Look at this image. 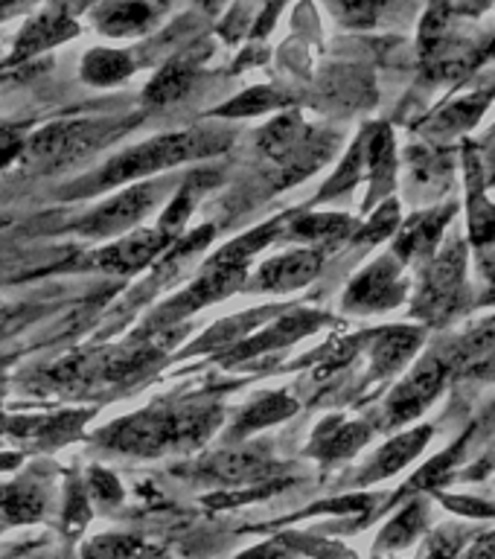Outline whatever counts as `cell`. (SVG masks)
<instances>
[{
  "label": "cell",
  "mask_w": 495,
  "mask_h": 559,
  "mask_svg": "<svg viewBox=\"0 0 495 559\" xmlns=\"http://www.w3.org/2000/svg\"><path fill=\"white\" fill-rule=\"evenodd\" d=\"M222 423V411L210 405L175 408V405H155L131 417H122L105 426L96 440L103 449L131 457H157L166 452L196 449L208 440Z\"/></svg>",
  "instance_id": "cell-1"
},
{
  "label": "cell",
  "mask_w": 495,
  "mask_h": 559,
  "mask_svg": "<svg viewBox=\"0 0 495 559\" xmlns=\"http://www.w3.org/2000/svg\"><path fill=\"white\" fill-rule=\"evenodd\" d=\"M231 146V134L216 129H190V131H173V134H161L152 138L140 146H131L111 157L99 173L87 175L68 195H94V192L122 187V183L149 178V175L161 173V169H173L187 160H201V157H213Z\"/></svg>",
  "instance_id": "cell-2"
},
{
  "label": "cell",
  "mask_w": 495,
  "mask_h": 559,
  "mask_svg": "<svg viewBox=\"0 0 495 559\" xmlns=\"http://www.w3.org/2000/svg\"><path fill=\"white\" fill-rule=\"evenodd\" d=\"M122 131L120 122L111 120H61L44 126L38 134L26 140L24 155L33 164L68 166L79 157L91 155L94 148L105 146L108 140Z\"/></svg>",
  "instance_id": "cell-3"
},
{
  "label": "cell",
  "mask_w": 495,
  "mask_h": 559,
  "mask_svg": "<svg viewBox=\"0 0 495 559\" xmlns=\"http://www.w3.org/2000/svg\"><path fill=\"white\" fill-rule=\"evenodd\" d=\"M245 277H248V269L204 262L199 280H196L190 288H184L181 295H175L173 300H166V304L149 318V326H152V330H164V326H173V323L184 321L187 314L199 312V309H204L208 304L225 300V297H231L234 292L245 288Z\"/></svg>",
  "instance_id": "cell-4"
},
{
  "label": "cell",
  "mask_w": 495,
  "mask_h": 559,
  "mask_svg": "<svg viewBox=\"0 0 495 559\" xmlns=\"http://www.w3.org/2000/svg\"><path fill=\"white\" fill-rule=\"evenodd\" d=\"M161 190H164V183H138V187H129L120 195H114L105 204H99L94 213L79 218L73 230L79 236H87V239H108V236L126 234V230L138 225L140 218L146 216L149 210L155 207Z\"/></svg>",
  "instance_id": "cell-5"
},
{
  "label": "cell",
  "mask_w": 495,
  "mask_h": 559,
  "mask_svg": "<svg viewBox=\"0 0 495 559\" xmlns=\"http://www.w3.org/2000/svg\"><path fill=\"white\" fill-rule=\"evenodd\" d=\"M463 269H467L463 245L449 242L446 251L428 265L426 283H423L417 300V314H423L428 321H444L452 312H458L463 300Z\"/></svg>",
  "instance_id": "cell-6"
},
{
  "label": "cell",
  "mask_w": 495,
  "mask_h": 559,
  "mask_svg": "<svg viewBox=\"0 0 495 559\" xmlns=\"http://www.w3.org/2000/svg\"><path fill=\"white\" fill-rule=\"evenodd\" d=\"M446 376H449V365H446L444 358H423L414 367V373L393 388L391 400L385 405V426L397 428L402 423L417 419L437 400V393L444 391Z\"/></svg>",
  "instance_id": "cell-7"
},
{
  "label": "cell",
  "mask_w": 495,
  "mask_h": 559,
  "mask_svg": "<svg viewBox=\"0 0 495 559\" xmlns=\"http://www.w3.org/2000/svg\"><path fill=\"white\" fill-rule=\"evenodd\" d=\"M402 262L397 257H382L376 260L374 265H367L362 274H358L350 288L344 292V309L347 312H382V309H393V306L402 304L405 297V283H402L400 274Z\"/></svg>",
  "instance_id": "cell-8"
},
{
  "label": "cell",
  "mask_w": 495,
  "mask_h": 559,
  "mask_svg": "<svg viewBox=\"0 0 495 559\" xmlns=\"http://www.w3.org/2000/svg\"><path fill=\"white\" fill-rule=\"evenodd\" d=\"M173 242L175 239L161 230H138V234L120 236L117 242L105 245L103 251L91 253V257H94V269L122 277V274H134V271L152 265L161 253L169 251Z\"/></svg>",
  "instance_id": "cell-9"
},
{
  "label": "cell",
  "mask_w": 495,
  "mask_h": 559,
  "mask_svg": "<svg viewBox=\"0 0 495 559\" xmlns=\"http://www.w3.org/2000/svg\"><path fill=\"white\" fill-rule=\"evenodd\" d=\"M199 475L219 484H260L278 475V463L271 461L269 449L260 445H236L199 463Z\"/></svg>",
  "instance_id": "cell-10"
},
{
  "label": "cell",
  "mask_w": 495,
  "mask_h": 559,
  "mask_svg": "<svg viewBox=\"0 0 495 559\" xmlns=\"http://www.w3.org/2000/svg\"><path fill=\"white\" fill-rule=\"evenodd\" d=\"M323 265L321 251H292L274 260L262 262L260 271L254 274L251 283H245L248 292H262V295H286L295 288H304L318 277Z\"/></svg>",
  "instance_id": "cell-11"
},
{
  "label": "cell",
  "mask_w": 495,
  "mask_h": 559,
  "mask_svg": "<svg viewBox=\"0 0 495 559\" xmlns=\"http://www.w3.org/2000/svg\"><path fill=\"white\" fill-rule=\"evenodd\" d=\"M330 318L321 312H313V309H295V312L283 314L278 323H271L269 330L254 335V338H245L243 344H236L234 353H227L225 361L234 365V361H245V358L260 356V353H269V349H283L288 344H295L297 338H304L313 330H318L321 323H327Z\"/></svg>",
  "instance_id": "cell-12"
},
{
  "label": "cell",
  "mask_w": 495,
  "mask_h": 559,
  "mask_svg": "<svg viewBox=\"0 0 495 559\" xmlns=\"http://www.w3.org/2000/svg\"><path fill=\"white\" fill-rule=\"evenodd\" d=\"M79 33L76 17L70 12V0H61L56 7H50L47 12L35 17L33 24L26 26L21 38L15 44V52H12V59L9 61H24L35 52L47 50V47H56V44L68 41L73 35Z\"/></svg>",
  "instance_id": "cell-13"
},
{
  "label": "cell",
  "mask_w": 495,
  "mask_h": 559,
  "mask_svg": "<svg viewBox=\"0 0 495 559\" xmlns=\"http://www.w3.org/2000/svg\"><path fill=\"white\" fill-rule=\"evenodd\" d=\"M455 213V204H446V207H435L420 213L402 227V234L397 236V245H393V257L400 262L420 260V257H432L437 239L444 234V227L449 225V218Z\"/></svg>",
  "instance_id": "cell-14"
},
{
  "label": "cell",
  "mask_w": 495,
  "mask_h": 559,
  "mask_svg": "<svg viewBox=\"0 0 495 559\" xmlns=\"http://www.w3.org/2000/svg\"><path fill=\"white\" fill-rule=\"evenodd\" d=\"M428 437H432V426L411 428L405 435L393 437L391 443H385L382 449H379L374 463L362 472L358 484H374V480H382L388 478V475H393V472H400L405 463L414 461V457L426 449Z\"/></svg>",
  "instance_id": "cell-15"
},
{
  "label": "cell",
  "mask_w": 495,
  "mask_h": 559,
  "mask_svg": "<svg viewBox=\"0 0 495 559\" xmlns=\"http://www.w3.org/2000/svg\"><path fill=\"white\" fill-rule=\"evenodd\" d=\"M420 344H423V332H420L417 326H391V330H382L374 338V347H370L374 373H397V370L405 367V361L417 353Z\"/></svg>",
  "instance_id": "cell-16"
},
{
  "label": "cell",
  "mask_w": 495,
  "mask_h": 559,
  "mask_svg": "<svg viewBox=\"0 0 495 559\" xmlns=\"http://www.w3.org/2000/svg\"><path fill=\"white\" fill-rule=\"evenodd\" d=\"M370 428L365 423H341V419H327L313 437V449L309 454L321 457L323 463L339 461V457H350L353 452L362 449Z\"/></svg>",
  "instance_id": "cell-17"
},
{
  "label": "cell",
  "mask_w": 495,
  "mask_h": 559,
  "mask_svg": "<svg viewBox=\"0 0 495 559\" xmlns=\"http://www.w3.org/2000/svg\"><path fill=\"white\" fill-rule=\"evenodd\" d=\"M353 230H356L353 218L341 216V213H304L283 227V234L292 236V239L313 245H335L347 239Z\"/></svg>",
  "instance_id": "cell-18"
},
{
  "label": "cell",
  "mask_w": 495,
  "mask_h": 559,
  "mask_svg": "<svg viewBox=\"0 0 495 559\" xmlns=\"http://www.w3.org/2000/svg\"><path fill=\"white\" fill-rule=\"evenodd\" d=\"M274 309H254V312L234 314V318H225L219 321L216 326H210L204 335H201L196 344L190 347V353H208V349H234L236 344H243L248 335H251L262 321H269Z\"/></svg>",
  "instance_id": "cell-19"
},
{
  "label": "cell",
  "mask_w": 495,
  "mask_h": 559,
  "mask_svg": "<svg viewBox=\"0 0 495 559\" xmlns=\"http://www.w3.org/2000/svg\"><path fill=\"white\" fill-rule=\"evenodd\" d=\"M216 178H219L216 173H192L190 178L184 181L181 190L175 192V199L166 204L164 216H161V227H157V230L169 236V239H178V236L184 234V225H187L192 207H196L201 195L216 183Z\"/></svg>",
  "instance_id": "cell-20"
},
{
  "label": "cell",
  "mask_w": 495,
  "mask_h": 559,
  "mask_svg": "<svg viewBox=\"0 0 495 559\" xmlns=\"http://www.w3.org/2000/svg\"><path fill=\"white\" fill-rule=\"evenodd\" d=\"M155 21V9L146 0H122V3H108L103 7L96 24L111 38H131V35L146 33L149 24Z\"/></svg>",
  "instance_id": "cell-21"
},
{
  "label": "cell",
  "mask_w": 495,
  "mask_h": 559,
  "mask_svg": "<svg viewBox=\"0 0 495 559\" xmlns=\"http://www.w3.org/2000/svg\"><path fill=\"white\" fill-rule=\"evenodd\" d=\"M47 510V496L35 480H17L0 487V513L7 524H33Z\"/></svg>",
  "instance_id": "cell-22"
},
{
  "label": "cell",
  "mask_w": 495,
  "mask_h": 559,
  "mask_svg": "<svg viewBox=\"0 0 495 559\" xmlns=\"http://www.w3.org/2000/svg\"><path fill=\"white\" fill-rule=\"evenodd\" d=\"M286 227V218H274V222H266V225L254 227L248 234H243L234 242H227L225 248H219L208 262H216V265H239V269H248V262L262 251L269 248Z\"/></svg>",
  "instance_id": "cell-23"
},
{
  "label": "cell",
  "mask_w": 495,
  "mask_h": 559,
  "mask_svg": "<svg viewBox=\"0 0 495 559\" xmlns=\"http://www.w3.org/2000/svg\"><path fill=\"white\" fill-rule=\"evenodd\" d=\"M449 181H452L449 157L437 155L435 148L428 146L409 148V183H414L426 195H437L449 187Z\"/></svg>",
  "instance_id": "cell-24"
},
{
  "label": "cell",
  "mask_w": 495,
  "mask_h": 559,
  "mask_svg": "<svg viewBox=\"0 0 495 559\" xmlns=\"http://www.w3.org/2000/svg\"><path fill=\"white\" fill-rule=\"evenodd\" d=\"M131 73H134V61L126 50L96 47V50H87L85 59H82V79L94 87L120 85L122 79H129Z\"/></svg>",
  "instance_id": "cell-25"
},
{
  "label": "cell",
  "mask_w": 495,
  "mask_h": 559,
  "mask_svg": "<svg viewBox=\"0 0 495 559\" xmlns=\"http://www.w3.org/2000/svg\"><path fill=\"white\" fill-rule=\"evenodd\" d=\"M297 411V402L286 393H269V396H262L254 405L243 411V417L234 426V437H245L251 435V431H260V428H269L280 419H288Z\"/></svg>",
  "instance_id": "cell-26"
},
{
  "label": "cell",
  "mask_w": 495,
  "mask_h": 559,
  "mask_svg": "<svg viewBox=\"0 0 495 559\" xmlns=\"http://www.w3.org/2000/svg\"><path fill=\"white\" fill-rule=\"evenodd\" d=\"M82 559H161V554L149 542L138 539V536L105 533V536L85 542Z\"/></svg>",
  "instance_id": "cell-27"
},
{
  "label": "cell",
  "mask_w": 495,
  "mask_h": 559,
  "mask_svg": "<svg viewBox=\"0 0 495 559\" xmlns=\"http://www.w3.org/2000/svg\"><path fill=\"white\" fill-rule=\"evenodd\" d=\"M487 103H490V94L467 96V99H461V103L449 105V108H444V111L437 114L435 120L426 126V131L428 134H435V138H452V134H458V131H467L470 126L479 122V117L484 114Z\"/></svg>",
  "instance_id": "cell-28"
},
{
  "label": "cell",
  "mask_w": 495,
  "mask_h": 559,
  "mask_svg": "<svg viewBox=\"0 0 495 559\" xmlns=\"http://www.w3.org/2000/svg\"><path fill=\"white\" fill-rule=\"evenodd\" d=\"M467 173H470V227L472 239L479 248L495 245V210L490 207L484 195H481V166L475 160H467Z\"/></svg>",
  "instance_id": "cell-29"
},
{
  "label": "cell",
  "mask_w": 495,
  "mask_h": 559,
  "mask_svg": "<svg viewBox=\"0 0 495 559\" xmlns=\"http://www.w3.org/2000/svg\"><path fill=\"white\" fill-rule=\"evenodd\" d=\"M192 82H196V70L190 68V64H178V61H173V64H166L164 70H157V76L149 82L146 87V103L149 105H169L175 103V99H181L187 91L192 87Z\"/></svg>",
  "instance_id": "cell-30"
},
{
  "label": "cell",
  "mask_w": 495,
  "mask_h": 559,
  "mask_svg": "<svg viewBox=\"0 0 495 559\" xmlns=\"http://www.w3.org/2000/svg\"><path fill=\"white\" fill-rule=\"evenodd\" d=\"M423 524H426V504L423 501H411L393 522H388V527H385L379 542H376V550L405 548L423 531Z\"/></svg>",
  "instance_id": "cell-31"
},
{
  "label": "cell",
  "mask_w": 495,
  "mask_h": 559,
  "mask_svg": "<svg viewBox=\"0 0 495 559\" xmlns=\"http://www.w3.org/2000/svg\"><path fill=\"white\" fill-rule=\"evenodd\" d=\"M455 358L467 365L470 370H481V367L495 365V318L487 323H481L479 330H472L467 338L455 347Z\"/></svg>",
  "instance_id": "cell-32"
},
{
  "label": "cell",
  "mask_w": 495,
  "mask_h": 559,
  "mask_svg": "<svg viewBox=\"0 0 495 559\" xmlns=\"http://www.w3.org/2000/svg\"><path fill=\"white\" fill-rule=\"evenodd\" d=\"M327 7L339 24L367 29V26L379 24V17L388 12L391 0H327Z\"/></svg>",
  "instance_id": "cell-33"
},
{
  "label": "cell",
  "mask_w": 495,
  "mask_h": 559,
  "mask_svg": "<svg viewBox=\"0 0 495 559\" xmlns=\"http://www.w3.org/2000/svg\"><path fill=\"white\" fill-rule=\"evenodd\" d=\"M280 105H286V96L271 91V87H251L245 94L234 96L231 103L219 105L216 117H257V114H269Z\"/></svg>",
  "instance_id": "cell-34"
},
{
  "label": "cell",
  "mask_w": 495,
  "mask_h": 559,
  "mask_svg": "<svg viewBox=\"0 0 495 559\" xmlns=\"http://www.w3.org/2000/svg\"><path fill=\"white\" fill-rule=\"evenodd\" d=\"M365 166H367V131L362 134V138H358L356 146L350 148V155L344 157V164L339 166V173L332 175L330 181H327V187L318 192V199H315V201L335 199V195H341V192H347L350 187H353V183L362 178Z\"/></svg>",
  "instance_id": "cell-35"
},
{
  "label": "cell",
  "mask_w": 495,
  "mask_h": 559,
  "mask_svg": "<svg viewBox=\"0 0 495 559\" xmlns=\"http://www.w3.org/2000/svg\"><path fill=\"white\" fill-rule=\"evenodd\" d=\"M397 222H400V204H397V201H385L382 207L376 210V216L370 218L353 239H356L358 245L382 242L385 236H391L393 230H397Z\"/></svg>",
  "instance_id": "cell-36"
},
{
  "label": "cell",
  "mask_w": 495,
  "mask_h": 559,
  "mask_svg": "<svg viewBox=\"0 0 495 559\" xmlns=\"http://www.w3.org/2000/svg\"><path fill=\"white\" fill-rule=\"evenodd\" d=\"M91 519V504H87V489L79 480H70L68 487V504H64V531L73 536L87 524Z\"/></svg>",
  "instance_id": "cell-37"
},
{
  "label": "cell",
  "mask_w": 495,
  "mask_h": 559,
  "mask_svg": "<svg viewBox=\"0 0 495 559\" xmlns=\"http://www.w3.org/2000/svg\"><path fill=\"white\" fill-rule=\"evenodd\" d=\"M87 496L96 498L99 507H114L122 501V487L120 480L114 478L111 472L105 469H91L87 472Z\"/></svg>",
  "instance_id": "cell-38"
},
{
  "label": "cell",
  "mask_w": 495,
  "mask_h": 559,
  "mask_svg": "<svg viewBox=\"0 0 495 559\" xmlns=\"http://www.w3.org/2000/svg\"><path fill=\"white\" fill-rule=\"evenodd\" d=\"M42 318V309L30 304H0V338L12 335L26 323H33Z\"/></svg>",
  "instance_id": "cell-39"
},
{
  "label": "cell",
  "mask_w": 495,
  "mask_h": 559,
  "mask_svg": "<svg viewBox=\"0 0 495 559\" xmlns=\"http://www.w3.org/2000/svg\"><path fill=\"white\" fill-rule=\"evenodd\" d=\"M461 536H455L452 531H440L435 539H432V545H428L426 559H455L458 557V550H461Z\"/></svg>",
  "instance_id": "cell-40"
},
{
  "label": "cell",
  "mask_w": 495,
  "mask_h": 559,
  "mask_svg": "<svg viewBox=\"0 0 495 559\" xmlns=\"http://www.w3.org/2000/svg\"><path fill=\"white\" fill-rule=\"evenodd\" d=\"M26 148V140L17 134V131H9V129H0V169H7L15 157L24 155Z\"/></svg>",
  "instance_id": "cell-41"
},
{
  "label": "cell",
  "mask_w": 495,
  "mask_h": 559,
  "mask_svg": "<svg viewBox=\"0 0 495 559\" xmlns=\"http://www.w3.org/2000/svg\"><path fill=\"white\" fill-rule=\"evenodd\" d=\"M437 9H444L446 15L449 12H461V15H475V12H484L490 7V0H437Z\"/></svg>",
  "instance_id": "cell-42"
},
{
  "label": "cell",
  "mask_w": 495,
  "mask_h": 559,
  "mask_svg": "<svg viewBox=\"0 0 495 559\" xmlns=\"http://www.w3.org/2000/svg\"><path fill=\"white\" fill-rule=\"evenodd\" d=\"M461 559H495V533H484L463 550Z\"/></svg>",
  "instance_id": "cell-43"
},
{
  "label": "cell",
  "mask_w": 495,
  "mask_h": 559,
  "mask_svg": "<svg viewBox=\"0 0 495 559\" xmlns=\"http://www.w3.org/2000/svg\"><path fill=\"white\" fill-rule=\"evenodd\" d=\"M239 559H286V548H283V542H266V545L248 550Z\"/></svg>",
  "instance_id": "cell-44"
},
{
  "label": "cell",
  "mask_w": 495,
  "mask_h": 559,
  "mask_svg": "<svg viewBox=\"0 0 495 559\" xmlns=\"http://www.w3.org/2000/svg\"><path fill=\"white\" fill-rule=\"evenodd\" d=\"M490 169H493V175H490V181L495 183V146L490 148Z\"/></svg>",
  "instance_id": "cell-45"
},
{
  "label": "cell",
  "mask_w": 495,
  "mask_h": 559,
  "mask_svg": "<svg viewBox=\"0 0 495 559\" xmlns=\"http://www.w3.org/2000/svg\"><path fill=\"white\" fill-rule=\"evenodd\" d=\"M199 3H201V7H204V9H216L219 3H225V0H199Z\"/></svg>",
  "instance_id": "cell-46"
},
{
  "label": "cell",
  "mask_w": 495,
  "mask_h": 559,
  "mask_svg": "<svg viewBox=\"0 0 495 559\" xmlns=\"http://www.w3.org/2000/svg\"><path fill=\"white\" fill-rule=\"evenodd\" d=\"M3 527H7V519H3V513H0V531H3Z\"/></svg>",
  "instance_id": "cell-47"
}]
</instances>
